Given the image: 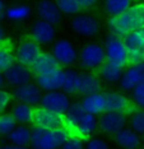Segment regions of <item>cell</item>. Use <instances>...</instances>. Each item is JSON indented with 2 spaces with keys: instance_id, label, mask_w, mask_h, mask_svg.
Instances as JSON below:
<instances>
[{
  "instance_id": "1",
  "label": "cell",
  "mask_w": 144,
  "mask_h": 149,
  "mask_svg": "<svg viewBox=\"0 0 144 149\" xmlns=\"http://www.w3.org/2000/svg\"><path fill=\"white\" fill-rule=\"evenodd\" d=\"M70 131L68 127L59 129H41L33 127L31 133V145L33 149H59L66 139L70 138Z\"/></svg>"
},
{
  "instance_id": "2",
  "label": "cell",
  "mask_w": 144,
  "mask_h": 149,
  "mask_svg": "<svg viewBox=\"0 0 144 149\" xmlns=\"http://www.w3.org/2000/svg\"><path fill=\"white\" fill-rule=\"evenodd\" d=\"M103 49L107 63H111L119 68H122V69L129 65L128 49H126L121 37H117L115 35L107 36L105 40Z\"/></svg>"
},
{
  "instance_id": "3",
  "label": "cell",
  "mask_w": 144,
  "mask_h": 149,
  "mask_svg": "<svg viewBox=\"0 0 144 149\" xmlns=\"http://www.w3.org/2000/svg\"><path fill=\"white\" fill-rule=\"evenodd\" d=\"M80 65L88 70H96L106 61L105 49L101 43H87L82 47L78 55Z\"/></svg>"
},
{
  "instance_id": "4",
  "label": "cell",
  "mask_w": 144,
  "mask_h": 149,
  "mask_svg": "<svg viewBox=\"0 0 144 149\" xmlns=\"http://www.w3.org/2000/svg\"><path fill=\"white\" fill-rule=\"evenodd\" d=\"M126 49H128L129 65L144 61V28L135 29L122 37Z\"/></svg>"
},
{
  "instance_id": "5",
  "label": "cell",
  "mask_w": 144,
  "mask_h": 149,
  "mask_svg": "<svg viewBox=\"0 0 144 149\" xmlns=\"http://www.w3.org/2000/svg\"><path fill=\"white\" fill-rule=\"evenodd\" d=\"M105 96V111L110 112H120L131 115L135 110H138L131 100L119 92H103Z\"/></svg>"
},
{
  "instance_id": "6",
  "label": "cell",
  "mask_w": 144,
  "mask_h": 149,
  "mask_svg": "<svg viewBox=\"0 0 144 149\" xmlns=\"http://www.w3.org/2000/svg\"><path fill=\"white\" fill-rule=\"evenodd\" d=\"M33 126L41 127V129H59L64 127V115H59L56 112L47 110L43 107H35V112H33Z\"/></svg>"
},
{
  "instance_id": "7",
  "label": "cell",
  "mask_w": 144,
  "mask_h": 149,
  "mask_svg": "<svg viewBox=\"0 0 144 149\" xmlns=\"http://www.w3.org/2000/svg\"><path fill=\"white\" fill-rule=\"evenodd\" d=\"M40 103H41V107L47 108V110L56 112L59 115H64L71 102H70L69 96L65 92L51 91V92H46L45 94L41 96Z\"/></svg>"
},
{
  "instance_id": "8",
  "label": "cell",
  "mask_w": 144,
  "mask_h": 149,
  "mask_svg": "<svg viewBox=\"0 0 144 149\" xmlns=\"http://www.w3.org/2000/svg\"><path fill=\"white\" fill-rule=\"evenodd\" d=\"M41 52L42 51H41V47L38 43H36L32 38H27L17 46L14 52V59L17 63L31 68L35 64Z\"/></svg>"
},
{
  "instance_id": "9",
  "label": "cell",
  "mask_w": 144,
  "mask_h": 149,
  "mask_svg": "<svg viewBox=\"0 0 144 149\" xmlns=\"http://www.w3.org/2000/svg\"><path fill=\"white\" fill-rule=\"evenodd\" d=\"M126 118L128 117L125 113L105 111L97 118V127H99L106 134L115 135L126 126V123H128Z\"/></svg>"
},
{
  "instance_id": "10",
  "label": "cell",
  "mask_w": 144,
  "mask_h": 149,
  "mask_svg": "<svg viewBox=\"0 0 144 149\" xmlns=\"http://www.w3.org/2000/svg\"><path fill=\"white\" fill-rule=\"evenodd\" d=\"M52 56L60 66H70L77 61L78 52L69 40H57L52 46Z\"/></svg>"
},
{
  "instance_id": "11",
  "label": "cell",
  "mask_w": 144,
  "mask_h": 149,
  "mask_svg": "<svg viewBox=\"0 0 144 149\" xmlns=\"http://www.w3.org/2000/svg\"><path fill=\"white\" fill-rule=\"evenodd\" d=\"M71 29L82 37H93L99 32V23L91 14H77L71 19Z\"/></svg>"
},
{
  "instance_id": "12",
  "label": "cell",
  "mask_w": 144,
  "mask_h": 149,
  "mask_svg": "<svg viewBox=\"0 0 144 149\" xmlns=\"http://www.w3.org/2000/svg\"><path fill=\"white\" fill-rule=\"evenodd\" d=\"M32 69L28 66H24L19 63H13L10 68L5 70L3 73V77H4V80L6 83H9L10 86L14 87H19L23 86V84H27L31 82L32 79Z\"/></svg>"
},
{
  "instance_id": "13",
  "label": "cell",
  "mask_w": 144,
  "mask_h": 149,
  "mask_svg": "<svg viewBox=\"0 0 144 149\" xmlns=\"http://www.w3.org/2000/svg\"><path fill=\"white\" fill-rule=\"evenodd\" d=\"M56 29L55 26L45 21H36L31 28V38L38 45H49L55 40Z\"/></svg>"
},
{
  "instance_id": "14",
  "label": "cell",
  "mask_w": 144,
  "mask_h": 149,
  "mask_svg": "<svg viewBox=\"0 0 144 149\" xmlns=\"http://www.w3.org/2000/svg\"><path fill=\"white\" fill-rule=\"evenodd\" d=\"M36 82L41 89L51 92V91H60L64 83V70L57 68L51 72L36 75Z\"/></svg>"
},
{
  "instance_id": "15",
  "label": "cell",
  "mask_w": 144,
  "mask_h": 149,
  "mask_svg": "<svg viewBox=\"0 0 144 149\" xmlns=\"http://www.w3.org/2000/svg\"><path fill=\"white\" fill-rule=\"evenodd\" d=\"M41 88L37 84L33 83H27L23 86L15 87L14 92H13V97L15 98L18 102L29 104V106H36L37 103H40L41 100Z\"/></svg>"
},
{
  "instance_id": "16",
  "label": "cell",
  "mask_w": 144,
  "mask_h": 149,
  "mask_svg": "<svg viewBox=\"0 0 144 149\" xmlns=\"http://www.w3.org/2000/svg\"><path fill=\"white\" fill-rule=\"evenodd\" d=\"M128 66L129 68L122 72V75L120 78V87L124 91H131L135 86L144 80V61Z\"/></svg>"
},
{
  "instance_id": "17",
  "label": "cell",
  "mask_w": 144,
  "mask_h": 149,
  "mask_svg": "<svg viewBox=\"0 0 144 149\" xmlns=\"http://www.w3.org/2000/svg\"><path fill=\"white\" fill-rule=\"evenodd\" d=\"M37 14L41 21L56 26L61 21V13L52 0H40L37 4Z\"/></svg>"
},
{
  "instance_id": "18",
  "label": "cell",
  "mask_w": 144,
  "mask_h": 149,
  "mask_svg": "<svg viewBox=\"0 0 144 149\" xmlns=\"http://www.w3.org/2000/svg\"><path fill=\"white\" fill-rule=\"evenodd\" d=\"M96 129H97V117L94 115L85 112L80 117V120L70 129V134L80 139L89 138L94 133Z\"/></svg>"
},
{
  "instance_id": "19",
  "label": "cell",
  "mask_w": 144,
  "mask_h": 149,
  "mask_svg": "<svg viewBox=\"0 0 144 149\" xmlns=\"http://www.w3.org/2000/svg\"><path fill=\"white\" fill-rule=\"evenodd\" d=\"M115 143L121 149H139L142 145V138L133 129H121L114 135Z\"/></svg>"
},
{
  "instance_id": "20",
  "label": "cell",
  "mask_w": 144,
  "mask_h": 149,
  "mask_svg": "<svg viewBox=\"0 0 144 149\" xmlns=\"http://www.w3.org/2000/svg\"><path fill=\"white\" fill-rule=\"evenodd\" d=\"M82 106L84 111L91 115H101L105 112V96L102 92H96L92 94H87L83 97L82 101Z\"/></svg>"
},
{
  "instance_id": "21",
  "label": "cell",
  "mask_w": 144,
  "mask_h": 149,
  "mask_svg": "<svg viewBox=\"0 0 144 149\" xmlns=\"http://www.w3.org/2000/svg\"><path fill=\"white\" fill-rule=\"evenodd\" d=\"M96 92H101V78H98L94 73H82L78 93L82 96H87Z\"/></svg>"
},
{
  "instance_id": "22",
  "label": "cell",
  "mask_w": 144,
  "mask_h": 149,
  "mask_svg": "<svg viewBox=\"0 0 144 149\" xmlns=\"http://www.w3.org/2000/svg\"><path fill=\"white\" fill-rule=\"evenodd\" d=\"M57 68H61V66L56 61V59L52 56V54L41 52L40 56L37 57V60L35 61V64L31 66V69H32V72L36 75H38V74H43V73L51 72V70H55Z\"/></svg>"
},
{
  "instance_id": "23",
  "label": "cell",
  "mask_w": 144,
  "mask_h": 149,
  "mask_svg": "<svg viewBox=\"0 0 144 149\" xmlns=\"http://www.w3.org/2000/svg\"><path fill=\"white\" fill-rule=\"evenodd\" d=\"M131 31L144 28V1L133 4L125 12Z\"/></svg>"
},
{
  "instance_id": "24",
  "label": "cell",
  "mask_w": 144,
  "mask_h": 149,
  "mask_svg": "<svg viewBox=\"0 0 144 149\" xmlns=\"http://www.w3.org/2000/svg\"><path fill=\"white\" fill-rule=\"evenodd\" d=\"M33 112H35V106H29V104L18 102L13 107L12 110V116L15 120L17 124L20 125H27L31 124L33 120Z\"/></svg>"
},
{
  "instance_id": "25",
  "label": "cell",
  "mask_w": 144,
  "mask_h": 149,
  "mask_svg": "<svg viewBox=\"0 0 144 149\" xmlns=\"http://www.w3.org/2000/svg\"><path fill=\"white\" fill-rule=\"evenodd\" d=\"M97 70H98V74H99V77H101V79H103L105 82H108V83L120 82V78H121L122 72H124L122 68H119L111 63H107V61H105Z\"/></svg>"
},
{
  "instance_id": "26",
  "label": "cell",
  "mask_w": 144,
  "mask_h": 149,
  "mask_svg": "<svg viewBox=\"0 0 144 149\" xmlns=\"http://www.w3.org/2000/svg\"><path fill=\"white\" fill-rule=\"evenodd\" d=\"M31 133L32 130L28 126L20 125V126H15L13 129V131L8 135V139L10 140V144L27 147L31 143Z\"/></svg>"
},
{
  "instance_id": "27",
  "label": "cell",
  "mask_w": 144,
  "mask_h": 149,
  "mask_svg": "<svg viewBox=\"0 0 144 149\" xmlns=\"http://www.w3.org/2000/svg\"><path fill=\"white\" fill-rule=\"evenodd\" d=\"M85 113L83 106H82V102H73L70 103V106L68 107L66 112L64 113V123H65V127L70 129L74 126L78 121L80 120V117Z\"/></svg>"
},
{
  "instance_id": "28",
  "label": "cell",
  "mask_w": 144,
  "mask_h": 149,
  "mask_svg": "<svg viewBox=\"0 0 144 149\" xmlns=\"http://www.w3.org/2000/svg\"><path fill=\"white\" fill-rule=\"evenodd\" d=\"M79 80L80 74L75 70L68 69L64 70V83H63V92L66 94L78 93V88H79Z\"/></svg>"
},
{
  "instance_id": "29",
  "label": "cell",
  "mask_w": 144,
  "mask_h": 149,
  "mask_svg": "<svg viewBox=\"0 0 144 149\" xmlns=\"http://www.w3.org/2000/svg\"><path fill=\"white\" fill-rule=\"evenodd\" d=\"M131 5L133 0H105V9L110 17L122 14Z\"/></svg>"
},
{
  "instance_id": "30",
  "label": "cell",
  "mask_w": 144,
  "mask_h": 149,
  "mask_svg": "<svg viewBox=\"0 0 144 149\" xmlns=\"http://www.w3.org/2000/svg\"><path fill=\"white\" fill-rule=\"evenodd\" d=\"M31 14V9L28 5L26 4H18V5H13L9 6L5 10V17L9 21L13 22H22L26 21Z\"/></svg>"
},
{
  "instance_id": "31",
  "label": "cell",
  "mask_w": 144,
  "mask_h": 149,
  "mask_svg": "<svg viewBox=\"0 0 144 149\" xmlns=\"http://www.w3.org/2000/svg\"><path fill=\"white\" fill-rule=\"evenodd\" d=\"M55 4L59 8L61 14L65 15H77L82 10L75 0H55Z\"/></svg>"
},
{
  "instance_id": "32",
  "label": "cell",
  "mask_w": 144,
  "mask_h": 149,
  "mask_svg": "<svg viewBox=\"0 0 144 149\" xmlns=\"http://www.w3.org/2000/svg\"><path fill=\"white\" fill-rule=\"evenodd\" d=\"M13 63H15L14 54L4 43L0 45V73H4Z\"/></svg>"
},
{
  "instance_id": "33",
  "label": "cell",
  "mask_w": 144,
  "mask_h": 149,
  "mask_svg": "<svg viewBox=\"0 0 144 149\" xmlns=\"http://www.w3.org/2000/svg\"><path fill=\"white\" fill-rule=\"evenodd\" d=\"M130 129L138 133L139 135L144 134V110H135L130 115Z\"/></svg>"
},
{
  "instance_id": "34",
  "label": "cell",
  "mask_w": 144,
  "mask_h": 149,
  "mask_svg": "<svg viewBox=\"0 0 144 149\" xmlns=\"http://www.w3.org/2000/svg\"><path fill=\"white\" fill-rule=\"evenodd\" d=\"M131 102L138 110H144V80L131 89Z\"/></svg>"
},
{
  "instance_id": "35",
  "label": "cell",
  "mask_w": 144,
  "mask_h": 149,
  "mask_svg": "<svg viewBox=\"0 0 144 149\" xmlns=\"http://www.w3.org/2000/svg\"><path fill=\"white\" fill-rule=\"evenodd\" d=\"M15 126L17 123L12 115H0V135H6L8 136Z\"/></svg>"
},
{
  "instance_id": "36",
  "label": "cell",
  "mask_w": 144,
  "mask_h": 149,
  "mask_svg": "<svg viewBox=\"0 0 144 149\" xmlns=\"http://www.w3.org/2000/svg\"><path fill=\"white\" fill-rule=\"evenodd\" d=\"M59 149H83V141L80 138L70 135V138L66 139Z\"/></svg>"
},
{
  "instance_id": "37",
  "label": "cell",
  "mask_w": 144,
  "mask_h": 149,
  "mask_svg": "<svg viewBox=\"0 0 144 149\" xmlns=\"http://www.w3.org/2000/svg\"><path fill=\"white\" fill-rule=\"evenodd\" d=\"M85 149H110L107 143L98 138H89L85 144Z\"/></svg>"
},
{
  "instance_id": "38",
  "label": "cell",
  "mask_w": 144,
  "mask_h": 149,
  "mask_svg": "<svg viewBox=\"0 0 144 149\" xmlns=\"http://www.w3.org/2000/svg\"><path fill=\"white\" fill-rule=\"evenodd\" d=\"M10 101H12V94L4 89H0V113L5 111V108L9 106Z\"/></svg>"
},
{
  "instance_id": "39",
  "label": "cell",
  "mask_w": 144,
  "mask_h": 149,
  "mask_svg": "<svg viewBox=\"0 0 144 149\" xmlns=\"http://www.w3.org/2000/svg\"><path fill=\"white\" fill-rule=\"evenodd\" d=\"M75 1L78 3V5L82 9H89V8H93L97 4L98 0H75Z\"/></svg>"
},
{
  "instance_id": "40",
  "label": "cell",
  "mask_w": 144,
  "mask_h": 149,
  "mask_svg": "<svg viewBox=\"0 0 144 149\" xmlns=\"http://www.w3.org/2000/svg\"><path fill=\"white\" fill-rule=\"evenodd\" d=\"M1 149H29L27 147H20V145H14V144H6Z\"/></svg>"
},
{
  "instance_id": "41",
  "label": "cell",
  "mask_w": 144,
  "mask_h": 149,
  "mask_svg": "<svg viewBox=\"0 0 144 149\" xmlns=\"http://www.w3.org/2000/svg\"><path fill=\"white\" fill-rule=\"evenodd\" d=\"M5 29H4V27L3 26H0V45H3L5 41Z\"/></svg>"
},
{
  "instance_id": "42",
  "label": "cell",
  "mask_w": 144,
  "mask_h": 149,
  "mask_svg": "<svg viewBox=\"0 0 144 149\" xmlns=\"http://www.w3.org/2000/svg\"><path fill=\"white\" fill-rule=\"evenodd\" d=\"M3 14H4V1L0 0V18L3 17Z\"/></svg>"
},
{
  "instance_id": "43",
  "label": "cell",
  "mask_w": 144,
  "mask_h": 149,
  "mask_svg": "<svg viewBox=\"0 0 144 149\" xmlns=\"http://www.w3.org/2000/svg\"><path fill=\"white\" fill-rule=\"evenodd\" d=\"M3 84H4V77H3V73H0V88L3 87Z\"/></svg>"
},
{
  "instance_id": "44",
  "label": "cell",
  "mask_w": 144,
  "mask_h": 149,
  "mask_svg": "<svg viewBox=\"0 0 144 149\" xmlns=\"http://www.w3.org/2000/svg\"><path fill=\"white\" fill-rule=\"evenodd\" d=\"M142 143H143V145H144V134H143V138H142Z\"/></svg>"
},
{
  "instance_id": "45",
  "label": "cell",
  "mask_w": 144,
  "mask_h": 149,
  "mask_svg": "<svg viewBox=\"0 0 144 149\" xmlns=\"http://www.w3.org/2000/svg\"><path fill=\"white\" fill-rule=\"evenodd\" d=\"M143 1H144V0H143Z\"/></svg>"
},
{
  "instance_id": "46",
  "label": "cell",
  "mask_w": 144,
  "mask_h": 149,
  "mask_svg": "<svg viewBox=\"0 0 144 149\" xmlns=\"http://www.w3.org/2000/svg\"><path fill=\"white\" fill-rule=\"evenodd\" d=\"M0 149H1V148H0Z\"/></svg>"
}]
</instances>
